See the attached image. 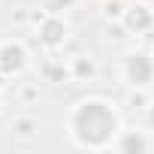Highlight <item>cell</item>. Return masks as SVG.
<instances>
[{
  "label": "cell",
  "instance_id": "6da1fadb",
  "mask_svg": "<svg viewBox=\"0 0 154 154\" xmlns=\"http://www.w3.org/2000/svg\"><path fill=\"white\" fill-rule=\"evenodd\" d=\"M75 139H79L82 145H106L109 136H115L118 130V115L109 103L103 100H85L75 106L72 112V121H69Z\"/></svg>",
  "mask_w": 154,
  "mask_h": 154
},
{
  "label": "cell",
  "instance_id": "5b68a950",
  "mask_svg": "<svg viewBox=\"0 0 154 154\" xmlns=\"http://www.w3.org/2000/svg\"><path fill=\"white\" fill-rule=\"evenodd\" d=\"M148 21H151V15L145 12V6H136V9L127 15V24H130V27H136V30H139V27H145Z\"/></svg>",
  "mask_w": 154,
  "mask_h": 154
},
{
  "label": "cell",
  "instance_id": "277c9868",
  "mask_svg": "<svg viewBox=\"0 0 154 154\" xmlns=\"http://www.w3.org/2000/svg\"><path fill=\"white\" fill-rule=\"evenodd\" d=\"M63 36H66V27H63L60 21H45V27H42V39H45V45H57Z\"/></svg>",
  "mask_w": 154,
  "mask_h": 154
},
{
  "label": "cell",
  "instance_id": "7a4b0ae2",
  "mask_svg": "<svg viewBox=\"0 0 154 154\" xmlns=\"http://www.w3.org/2000/svg\"><path fill=\"white\" fill-rule=\"evenodd\" d=\"M124 69H127V79H130L133 85H148L151 75H154V66H151V60H148L145 54H130Z\"/></svg>",
  "mask_w": 154,
  "mask_h": 154
},
{
  "label": "cell",
  "instance_id": "3957f363",
  "mask_svg": "<svg viewBox=\"0 0 154 154\" xmlns=\"http://www.w3.org/2000/svg\"><path fill=\"white\" fill-rule=\"evenodd\" d=\"M21 66H24V48H21V45L9 42V45L0 48V72L12 75V72H15V69H21Z\"/></svg>",
  "mask_w": 154,
  "mask_h": 154
}]
</instances>
